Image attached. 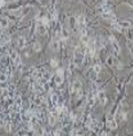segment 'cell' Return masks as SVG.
Returning a JSON list of instances; mask_svg holds the SVG:
<instances>
[{
    "instance_id": "cell-10",
    "label": "cell",
    "mask_w": 133,
    "mask_h": 136,
    "mask_svg": "<svg viewBox=\"0 0 133 136\" xmlns=\"http://www.w3.org/2000/svg\"><path fill=\"white\" fill-rule=\"evenodd\" d=\"M111 45V51H112V53L115 55H117L121 52V47H119V45H118V43L117 42H115V43H112V44H110Z\"/></svg>"
},
{
    "instance_id": "cell-6",
    "label": "cell",
    "mask_w": 133,
    "mask_h": 136,
    "mask_svg": "<svg viewBox=\"0 0 133 136\" xmlns=\"http://www.w3.org/2000/svg\"><path fill=\"white\" fill-rule=\"evenodd\" d=\"M36 30H37V32L38 33H40V35H46V32H47V27H46L45 24H43L42 21L37 20V23H36Z\"/></svg>"
},
{
    "instance_id": "cell-16",
    "label": "cell",
    "mask_w": 133,
    "mask_h": 136,
    "mask_svg": "<svg viewBox=\"0 0 133 136\" xmlns=\"http://www.w3.org/2000/svg\"><path fill=\"white\" fill-rule=\"evenodd\" d=\"M96 76H98V74L94 72L93 67H92L91 69H89V79H91L92 81H95V80H96Z\"/></svg>"
},
{
    "instance_id": "cell-19",
    "label": "cell",
    "mask_w": 133,
    "mask_h": 136,
    "mask_svg": "<svg viewBox=\"0 0 133 136\" xmlns=\"http://www.w3.org/2000/svg\"><path fill=\"white\" fill-rule=\"evenodd\" d=\"M111 27L114 28V29H115V30L119 31V32H121V31L123 30V28H122L121 25H119V24H118V22H117V23H112V24H111Z\"/></svg>"
},
{
    "instance_id": "cell-21",
    "label": "cell",
    "mask_w": 133,
    "mask_h": 136,
    "mask_svg": "<svg viewBox=\"0 0 133 136\" xmlns=\"http://www.w3.org/2000/svg\"><path fill=\"white\" fill-rule=\"evenodd\" d=\"M7 80H8V75H7V74H5V73H1V77H0V81H1V83H5Z\"/></svg>"
},
{
    "instance_id": "cell-1",
    "label": "cell",
    "mask_w": 133,
    "mask_h": 136,
    "mask_svg": "<svg viewBox=\"0 0 133 136\" xmlns=\"http://www.w3.org/2000/svg\"><path fill=\"white\" fill-rule=\"evenodd\" d=\"M85 58V50L82 46H77L74 52V65L75 67H80L84 62Z\"/></svg>"
},
{
    "instance_id": "cell-8",
    "label": "cell",
    "mask_w": 133,
    "mask_h": 136,
    "mask_svg": "<svg viewBox=\"0 0 133 136\" xmlns=\"http://www.w3.org/2000/svg\"><path fill=\"white\" fill-rule=\"evenodd\" d=\"M96 98L100 100V103L102 106H104L107 104V97H106V94H104V91H99L98 95H96Z\"/></svg>"
},
{
    "instance_id": "cell-22",
    "label": "cell",
    "mask_w": 133,
    "mask_h": 136,
    "mask_svg": "<svg viewBox=\"0 0 133 136\" xmlns=\"http://www.w3.org/2000/svg\"><path fill=\"white\" fill-rule=\"evenodd\" d=\"M126 44H127V46H129V50H130L131 54L133 55V42L130 39V40H127V43H126Z\"/></svg>"
},
{
    "instance_id": "cell-24",
    "label": "cell",
    "mask_w": 133,
    "mask_h": 136,
    "mask_svg": "<svg viewBox=\"0 0 133 136\" xmlns=\"http://www.w3.org/2000/svg\"><path fill=\"white\" fill-rule=\"evenodd\" d=\"M5 5H6V1H3V0H2V1H1V7H3Z\"/></svg>"
},
{
    "instance_id": "cell-9",
    "label": "cell",
    "mask_w": 133,
    "mask_h": 136,
    "mask_svg": "<svg viewBox=\"0 0 133 136\" xmlns=\"http://www.w3.org/2000/svg\"><path fill=\"white\" fill-rule=\"evenodd\" d=\"M50 48L53 50V51H59L60 48V40L57 39V38H53L52 39V42H50Z\"/></svg>"
},
{
    "instance_id": "cell-7",
    "label": "cell",
    "mask_w": 133,
    "mask_h": 136,
    "mask_svg": "<svg viewBox=\"0 0 133 136\" xmlns=\"http://www.w3.org/2000/svg\"><path fill=\"white\" fill-rule=\"evenodd\" d=\"M10 59H12L13 64H14L15 66H20V65H21V57H20V54H18L16 51H13L12 53H10Z\"/></svg>"
},
{
    "instance_id": "cell-4",
    "label": "cell",
    "mask_w": 133,
    "mask_h": 136,
    "mask_svg": "<svg viewBox=\"0 0 133 136\" xmlns=\"http://www.w3.org/2000/svg\"><path fill=\"white\" fill-rule=\"evenodd\" d=\"M63 74H64V70H63L62 68H57L55 75H54V77H53L54 83H55L56 85H61L63 83V81H64V76H63Z\"/></svg>"
},
{
    "instance_id": "cell-12",
    "label": "cell",
    "mask_w": 133,
    "mask_h": 136,
    "mask_svg": "<svg viewBox=\"0 0 133 136\" xmlns=\"http://www.w3.org/2000/svg\"><path fill=\"white\" fill-rule=\"evenodd\" d=\"M0 24H1V30H5L6 28H8L9 25V18L8 17H2L1 21H0Z\"/></svg>"
},
{
    "instance_id": "cell-11",
    "label": "cell",
    "mask_w": 133,
    "mask_h": 136,
    "mask_svg": "<svg viewBox=\"0 0 133 136\" xmlns=\"http://www.w3.org/2000/svg\"><path fill=\"white\" fill-rule=\"evenodd\" d=\"M118 24L123 28V29H130L131 25H132L131 22L127 21V20H121V21H118Z\"/></svg>"
},
{
    "instance_id": "cell-14",
    "label": "cell",
    "mask_w": 133,
    "mask_h": 136,
    "mask_svg": "<svg viewBox=\"0 0 133 136\" xmlns=\"http://www.w3.org/2000/svg\"><path fill=\"white\" fill-rule=\"evenodd\" d=\"M25 46H27V38L24 36H21L18 38V47L22 50V48H24Z\"/></svg>"
},
{
    "instance_id": "cell-15",
    "label": "cell",
    "mask_w": 133,
    "mask_h": 136,
    "mask_svg": "<svg viewBox=\"0 0 133 136\" xmlns=\"http://www.w3.org/2000/svg\"><path fill=\"white\" fill-rule=\"evenodd\" d=\"M48 122H49L50 126H54V125L56 124V117H55V114H54V112H50L49 114H48Z\"/></svg>"
},
{
    "instance_id": "cell-20",
    "label": "cell",
    "mask_w": 133,
    "mask_h": 136,
    "mask_svg": "<svg viewBox=\"0 0 133 136\" xmlns=\"http://www.w3.org/2000/svg\"><path fill=\"white\" fill-rule=\"evenodd\" d=\"M50 66L52 67H54V68H57V67H59V61L56 60V59H52V60H50Z\"/></svg>"
},
{
    "instance_id": "cell-17",
    "label": "cell",
    "mask_w": 133,
    "mask_h": 136,
    "mask_svg": "<svg viewBox=\"0 0 133 136\" xmlns=\"http://www.w3.org/2000/svg\"><path fill=\"white\" fill-rule=\"evenodd\" d=\"M106 62H107V65L108 66H114V64H115V60H114V57L112 55H108L107 57V59H106Z\"/></svg>"
},
{
    "instance_id": "cell-5",
    "label": "cell",
    "mask_w": 133,
    "mask_h": 136,
    "mask_svg": "<svg viewBox=\"0 0 133 136\" xmlns=\"http://www.w3.org/2000/svg\"><path fill=\"white\" fill-rule=\"evenodd\" d=\"M107 127L109 128V129H116L117 128V121L115 120V118H114V115L111 114V113H107Z\"/></svg>"
},
{
    "instance_id": "cell-13",
    "label": "cell",
    "mask_w": 133,
    "mask_h": 136,
    "mask_svg": "<svg viewBox=\"0 0 133 136\" xmlns=\"http://www.w3.org/2000/svg\"><path fill=\"white\" fill-rule=\"evenodd\" d=\"M69 36H70V33H69V30L67 29V28H63V29H61V39L67 40L69 38Z\"/></svg>"
},
{
    "instance_id": "cell-2",
    "label": "cell",
    "mask_w": 133,
    "mask_h": 136,
    "mask_svg": "<svg viewBox=\"0 0 133 136\" xmlns=\"http://www.w3.org/2000/svg\"><path fill=\"white\" fill-rule=\"evenodd\" d=\"M71 94L77 95V98H80L83 95V90H82V82L78 79H76L72 84H71Z\"/></svg>"
},
{
    "instance_id": "cell-18",
    "label": "cell",
    "mask_w": 133,
    "mask_h": 136,
    "mask_svg": "<svg viewBox=\"0 0 133 136\" xmlns=\"http://www.w3.org/2000/svg\"><path fill=\"white\" fill-rule=\"evenodd\" d=\"M33 51H35V52L42 51V44H40L39 42H35V43H33Z\"/></svg>"
},
{
    "instance_id": "cell-25",
    "label": "cell",
    "mask_w": 133,
    "mask_h": 136,
    "mask_svg": "<svg viewBox=\"0 0 133 136\" xmlns=\"http://www.w3.org/2000/svg\"><path fill=\"white\" fill-rule=\"evenodd\" d=\"M131 84H132V85H133V79H132V82H131Z\"/></svg>"
},
{
    "instance_id": "cell-23",
    "label": "cell",
    "mask_w": 133,
    "mask_h": 136,
    "mask_svg": "<svg viewBox=\"0 0 133 136\" xmlns=\"http://www.w3.org/2000/svg\"><path fill=\"white\" fill-rule=\"evenodd\" d=\"M93 69H94V72L96 73V74H99V73L101 72V65L100 64H96L93 66Z\"/></svg>"
},
{
    "instance_id": "cell-3",
    "label": "cell",
    "mask_w": 133,
    "mask_h": 136,
    "mask_svg": "<svg viewBox=\"0 0 133 136\" xmlns=\"http://www.w3.org/2000/svg\"><path fill=\"white\" fill-rule=\"evenodd\" d=\"M86 50L89 52V54L91 58L94 57L95 54V51H96V40L94 38H89V43L86 44Z\"/></svg>"
}]
</instances>
